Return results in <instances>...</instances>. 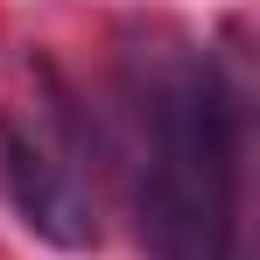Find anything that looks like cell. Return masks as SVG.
Instances as JSON below:
<instances>
[{"label": "cell", "mask_w": 260, "mask_h": 260, "mask_svg": "<svg viewBox=\"0 0 260 260\" xmlns=\"http://www.w3.org/2000/svg\"><path fill=\"white\" fill-rule=\"evenodd\" d=\"M141 169H134V225L155 260H232L239 246V176H246V120L239 91L211 56L176 49L141 85Z\"/></svg>", "instance_id": "1"}, {"label": "cell", "mask_w": 260, "mask_h": 260, "mask_svg": "<svg viewBox=\"0 0 260 260\" xmlns=\"http://www.w3.org/2000/svg\"><path fill=\"white\" fill-rule=\"evenodd\" d=\"M0 190H7V204L21 211V225L36 239L63 246V253L99 246V218H91L85 183L71 176V162H56L36 134H21L14 120H0Z\"/></svg>", "instance_id": "2"}]
</instances>
